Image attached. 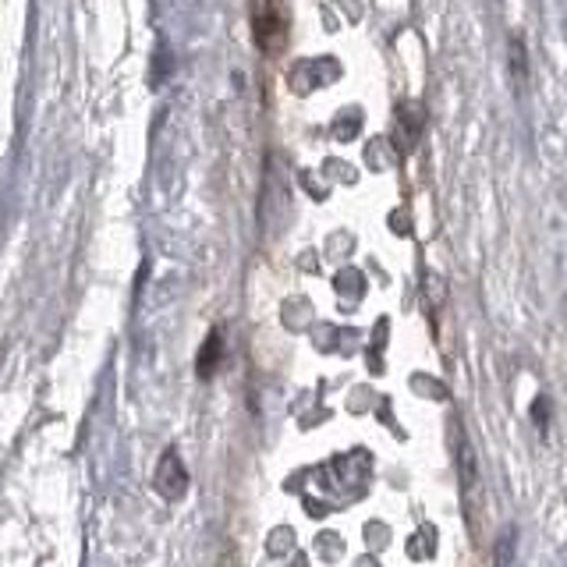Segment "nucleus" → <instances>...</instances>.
I'll list each match as a JSON object with an SVG mask.
<instances>
[{
    "instance_id": "3",
    "label": "nucleus",
    "mask_w": 567,
    "mask_h": 567,
    "mask_svg": "<svg viewBox=\"0 0 567 567\" xmlns=\"http://www.w3.org/2000/svg\"><path fill=\"white\" fill-rule=\"evenodd\" d=\"M217 362H220V333H213L209 341H206V348H203V354H199V372H203V377H213Z\"/></svg>"
},
{
    "instance_id": "1",
    "label": "nucleus",
    "mask_w": 567,
    "mask_h": 567,
    "mask_svg": "<svg viewBox=\"0 0 567 567\" xmlns=\"http://www.w3.org/2000/svg\"><path fill=\"white\" fill-rule=\"evenodd\" d=\"M256 40L262 50H280L288 40V11L284 0H256Z\"/></svg>"
},
{
    "instance_id": "2",
    "label": "nucleus",
    "mask_w": 567,
    "mask_h": 567,
    "mask_svg": "<svg viewBox=\"0 0 567 567\" xmlns=\"http://www.w3.org/2000/svg\"><path fill=\"white\" fill-rule=\"evenodd\" d=\"M185 483H188V472L182 468V457L171 451L164 461H159V468H156V489L174 501V496L185 493Z\"/></svg>"
}]
</instances>
